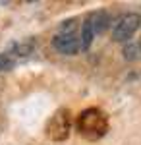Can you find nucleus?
I'll return each instance as SVG.
<instances>
[{
    "label": "nucleus",
    "mask_w": 141,
    "mask_h": 145,
    "mask_svg": "<svg viewBox=\"0 0 141 145\" xmlns=\"http://www.w3.org/2000/svg\"><path fill=\"white\" fill-rule=\"evenodd\" d=\"M52 46H54L56 52L66 54V56H74L81 50L76 31H58L54 35V39H52Z\"/></svg>",
    "instance_id": "7ed1b4c3"
},
{
    "label": "nucleus",
    "mask_w": 141,
    "mask_h": 145,
    "mask_svg": "<svg viewBox=\"0 0 141 145\" xmlns=\"http://www.w3.org/2000/svg\"><path fill=\"white\" fill-rule=\"evenodd\" d=\"M141 25V16L135 12H128L116 18V22L112 23V39L118 43H126L135 35V31Z\"/></svg>",
    "instance_id": "f257e3e1"
},
{
    "label": "nucleus",
    "mask_w": 141,
    "mask_h": 145,
    "mask_svg": "<svg viewBox=\"0 0 141 145\" xmlns=\"http://www.w3.org/2000/svg\"><path fill=\"white\" fill-rule=\"evenodd\" d=\"M95 27H93V20H91V16L87 18L85 22L81 23V29H79V35H77V39H79V48L85 52L91 48L93 45V41H95Z\"/></svg>",
    "instance_id": "39448f33"
},
{
    "label": "nucleus",
    "mask_w": 141,
    "mask_h": 145,
    "mask_svg": "<svg viewBox=\"0 0 141 145\" xmlns=\"http://www.w3.org/2000/svg\"><path fill=\"white\" fill-rule=\"evenodd\" d=\"M104 130H106V120H104L101 110L89 108L79 116V132L81 134L91 135V137H99Z\"/></svg>",
    "instance_id": "f03ea898"
},
{
    "label": "nucleus",
    "mask_w": 141,
    "mask_h": 145,
    "mask_svg": "<svg viewBox=\"0 0 141 145\" xmlns=\"http://www.w3.org/2000/svg\"><path fill=\"white\" fill-rule=\"evenodd\" d=\"M16 66V62L12 60V56L4 50V52H0V72H8L12 68Z\"/></svg>",
    "instance_id": "0eeeda50"
},
{
    "label": "nucleus",
    "mask_w": 141,
    "mask_h": 145,
    "mask_svg": "<svg viewBox=\"0 0 141 145\" xmlns=\"http://www.w3.org/2000/svg\"><path fill=\"white\" fill-rule=\"evenodd\" d=\"M139 50H141V41H139Z\"/></svg>",
    "instance_id": "1a4fd4ad"
},
{
    "label": "nucleus",
    "mask_w": 141,
    "mask_h": 145,
    "mask_svg": "<svg viewBox=\"0 0 141 145\" xmlns=\"http://www.w3.org/2000/svg\"><path fill=\"white\" fill-rule=\"evenodd\" d=\"M91 20H93L95 35L102 33V31L110 25V18H108V14H106V12H97V14H93V16H91Z\"/></svg>",
    "instance_id": "423d86ee"
},
{
    "label": "nucleus",
    "mask_w": 141,
    "mask_h": 145,
    "mask_svg": "<svg viewBox=\"0 0 141 145\" xmlns=\"http://www.w3.org/2000/svg\"><path fill=\"white\" fill-rule=\"evenodd\" d=\"M35 48H37V43L33 41V39H25V41H18V43H12L10 48L6 50L8 54L12 56V60L18 64V62H22L25 58H29V56L35 52Z\"/></svg>",
    "instance_id": "20e7f679"
},
{
    "label": "nucleus",
    "mask_w": 141,
    "mask_h": 145,
    "mask_svg": "<svg viewBox=\"0 0 141 145\" xmlns=\"http://www.w3.org/2000/svg\"><path fill=\"white\" fill-rule=\"evenodd\" d=\"M139 56L141 54L137 52V46L135 45H128L124 48V58H126V60H137Z\"/></svg>",
    "instance_id": "6e6552de"
}]
</instances>
